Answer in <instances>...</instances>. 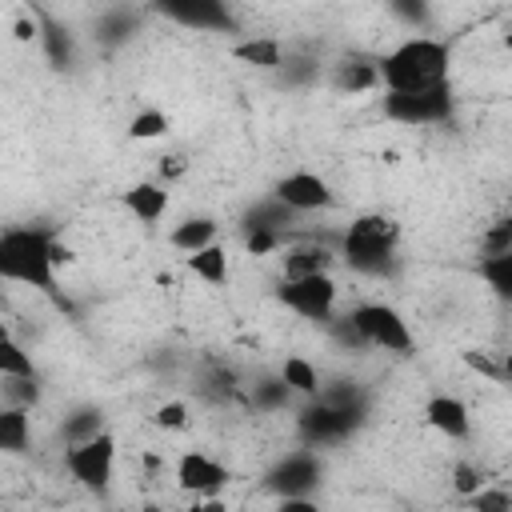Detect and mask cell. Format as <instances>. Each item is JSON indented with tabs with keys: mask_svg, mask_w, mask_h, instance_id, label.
<instances>
[{
	"mask_svg": "<svg viewBox=\"0 0 512 512\" xmlns=\"http://www.w3.org/2000/svg\"><path fill=\"white\" fill-rule=\"evenodd\" d=\"M396 244H400V224L384 212H364L356 216L340 240H336V256L360 272V276H392L396 272Z\"/></svg>",
	"mask_w": 512,
	"mask_h": 512,
	"instance_id": "3957f363",
	"label": "cell"
},
{
	"mask_svg": "<svg viewBox=\"0 0 512 512\" xmlns=\"http://www.w3.org/2000/svg\"><path fill=\"white\" fill-rule=\"evenodd\" d=\"M32 444V408L0 404V456H24Z\"/></svg>",
	"mask_w": 512,
	"mask_h": 512,
	"instance_id": "2e32d148",
	"label": "cell"
},
{
	"mask_svg": "<svg viewBox=\"0 0 512 512\" xmlns=\"http://www.w3.org/2000/svg\"><path fill=\"white\" fill-rule=\"evenodd\" d=\"M168 128H172V120H168L164 108H140L128 120V136L132 140H160V136H168Z\"/></svg>",
	"mask_w": 512,
	"mask_h": 512,
	"instance_id": "484cf974",
	"label": "cell"
},
{
	"mask_svg": "<svg viewBox=\"0 0 512 512\" xmlns=\"http://www.w3.org/2000/svg\"><path fill=\"white\" fill-rule=\"evenodd\" d=\"M172 472H176V484H180L184 492H192V496H216V492L228 484V468H224L216 456L200 452V448L180 452V460H176Z\"/></svg>",
	"mask_w": 512,
	"mask_h": 512,
	"instance_id": "4fadbf2b",
	"label": "cell"
},
{
	"mask_svg": "<svg viewBox=\"0 0 512 512\" xmlns=\"http://www.w3.org/2000/svg\"><path fill=\"white\" fill-rule=\"evenodd\" d=\"M276 300H280V308H288L300 320L328 324L336 316V304H340V284H336L332 272H312V276L280 280L276 284Z\"/></svg>",
	"mask_w": 512,
	"mask_h": 512,
	"instance_id": "5b68a950",
	"label": "cell"
},
{
	"mask_svg": "<svg viewBox=\"0 0 512 512\" xmlns=\"http://www.w3.org/2000/svg\"><path fill=\"white\" fill-rule=\"evenodd\" d=\"M284 248V232L272 228H244V252L248 256H272Z\"/></svg>",
	"mask_w": 512,
	"mask_h": 512,
	"instance_id": "4dcf8cb0",
	"label": "cell"
},
{
	"mask_svg": "<svg viewBox=\"0 0 512 512\" xmlns=\"http://www.w3.org/2000/svg\"><path fill=\"white\" fill-rule=\"evenodd\" d=\"M0 300H4V292H0Z\"/></svg>",
	"mask_w": 512,
	"mask_h": 512,
	"instance_id": "f35d334b",
	"label": "cell"
},
{
	"mask_svg": "<svg viewBox=\"0 0 512 512\" xmlns=\"http://www.w3.org/2000/svg\"><path fill=\"white\" fill-rule=\"evenodd\" d=\"M272 196H276L280 204H288L292 212H300V216L332 212V208L340 204V196L332 192V184H328L320 172H312V168H292V172H284V176L272 184Z\"/></svg>",
	"mask_w": 512,
	"mask_h": 512,
	"instance_id": "30bf717a",
	"label": "cell"
},
{
	"mask_svg": "<svg viewBox=\"0 0 512 512\" xmlns=\"http://www.w3.org/2000/svg\"><path fill=\"white\" fill-rule=\"evenodd\" d=\"M132 24H136V20H132L128 12H112V16L100 20V40H104V44H120V40L132 36Z\"/></svg>",
	"mask_w": 512,
	"mask_h": 512,
	"instance_id": "e575fe53",
	"label": "cell"
},
{
	"mask_svg": "<svg viewBox=\"0 0 512 512\" xmlns=\"http://www.w3.org/2000/svg\"><path fill=\"white\" fill-rule=\"evenodd\" d=\"M0 376H36V360L32 352L0 324Z\"/></svg>",
	"mask_w": 512,
	"mask_h": 512,
	"instance_id": "cb8c5ba5",
	"label": "cell"
},
{
	"mask_svg": "<svg viewBox=\"0 0 512 512\" xmlns=\"http://www.w3.org/2000/svg\"><path fill=\"white\" fill-rule=\"evenodd\" d=\"M164 468H168V464H164V456H160V452H144V472H148V480H160V476H164Z\"/></svg>",
	"mask_w": 512,
	"mask_h": 512,
	"instance_id": "74e56055",
	"label": "cell"
},
{
	"mask_svg": "<svg viewBox=\"0 0 512 512\" xmlns=\"http://www.w3.org/2000/svg\"><path fill=\"white\" fill-rule=\"evenodd\" d=\"M332 88H336L340 96H364V92L380 88L376 60H364V56L340 60V64H336V72H332Z\"/></svg>",
	"mask_w": 512,
	"mask_h": 512,
	"instance_id": "d6986e66",
	"label": "cell"
},
{
	"mask_svg": "<svg viewBox=\"0 0 512 512\" xmlns=\"http://www.w3.org/2000/svg\"><path fill=\"white\" fill-rule=\"evenodd\" d=\"M500 252H512V220L508 216L488 224V232L480 236V256H500Z\"/></svg>",
	"mask_w": 512,
	"mask_h": 512,
	"instance_id": "f546056e",
	"label": "cell"
},
{
	"mask_svg": "<svg viewBox=\"0 0 512 512\" xmlns=\"http://www.w3.org/2000/svg\"><path fill=\"white\" fill-rule=\"evenodd\" d=\"M64 472L88 492H108L116 476V436L104 428L88 440L64 444Z\"/></svg>",
	"mask_w": 512,
	"mask_h": 512,
	"instance_id": "8992f818",
	"label": "cell"
},
{
	"mask_svg": "<svg viewBox=\"0 0 512 512\" xmlns=\"http://www.w3.org/2000/svg\"><path fill=\"white\" fill-rule=\"evenodd\" d=\"M4 384V400L8 404H24V408H36L40 404V376H0Z\"/></svg>",
	"mask_w": 512,
	"mask_h": 512,
	"instance_id": "83f0119b",
	"label": "cell"
},
{
	"mask_svg": "<svg viewBox=\"0 0 512 512\" xmlns=\"http://www.w3.org/2000/svg\"><path fill=\"white\" fill-rule=\"evenodd\" d=\"M36 20H40V44L48 52V64L52 68H72V36H68V28L60 20H52V16H36Z\"/></svg>",
	"mask_w": 512,
	"mask_h": 512,
	"instance_id": "7402d4cb",
	"label": "cell"
},
{
	"mask_svg": "<svg viewBox=\"0 0 512 512\" xmlns=\"http://www.w3.org/2000/svg\"><path fill=\"white\" fill-rule=\"evenodd\" d=\"M228 52H232V60H240L248 68H260V72H276L284 64V44L276 36H244Z\"/></svg>",
	"mask_w": 512,
	"mask_h": 512,
	"instance_id": "ac0fdd59",
	"label": "cell"
},
{
	"mask_svg": "<svg viewBox=\"0 0 512 512\" xmlns=\"http://www.w3.org/2000/svg\"><path fill=\"white\" fill-rule=\"evenodd\" d=\"M360 420H364V412H356V408H332V404L308 396L296 408V436H300V444L320 452V448L344 444L360 428Z\"/></svg>",
	"mask_w": 512,
	"mask_h": 512,
	"instance_id": "52a82bcc",
	"label": "cell"
},
{
	"mask_svg": "<svg viewBox=\"0 0 512 512\" xmlns=\"http://www.w3.org/2000/svg\"><path fill=\"white\" fill-rule=\"evenodd\" d=\"M480 276H484V284H488L500 300H508V296H512V252L480 256Z\"/></svg>",
	"mask_w": 512,
	"mask_h": 512,
	"instance_id": "d4e9b609",
	"label": "cell"
},
{
	"mask_svg": "<svg viewBox=\"0 0 512 512\" xmlns=\"http://www.w3.org/2000/svg\"><path fill=\"white\" fill-rule=\"evenodd\" d=\"M452 68V44L428 32H412L400 44H392L384 56H376L380 88L384 92H424L448 80Z\"/></svg>",
	"mask_w": 512,
	"mask_h": 512,
	"instance_id": "7a4b0ae2",
	"label": "cell"
},
{
	"mask_svg": "<svg viewBox=\"0 0 512 512\" xmlns=\"http://www.w3.org/2000/svg\"><path fill=\"white\" fill-rule=\"evenodd\" d=\"M212 240H220V224L212 220V216H184L180 224H172V232H168V244L176 248V252H196V248H204V244H212Z\"/></svg>",
	"mask_w": 512,
	"mask_h": 512,
	"instance_id": "ffe728a7",
	"label": "cell"
},
{
	"mask_svg": "<svg viewBox=\"0 0 512 512\" xmlns=\"http://www.w3.org/2000/svg\"><path fill=\"white\" fill-rule=\"evenodd\" d=\"M468 508H476V512H512V492L508 488H476L468 500H464Z\"/></svg>",
	"mask_w": 512,
	"mask_h": 512,
	"instance_id": "d6a6232c",
	"label": "cell"
},
{
	"mask_svg": "<svg viewBox=\"0 0 512 512\" xmlns=\"http://www.w3.org/2000/svg\"><path fill=\"white\" fill-rule=\"evenodd\" d=\"M488 480H484V472L472 464V460H456L452 464V492L460 496V500H468L476 488H484Z\"/></svg>",
	"mask_w": 512,
	"mask_h": 512,
	"instance_id": "1f68e13d",
	"label": "cell"
},
{
	"mask_svg": "<svg viewBox=\"0 0 512 512\" xmlns=\"http://www.w3.org/2000/svg\"><path fill=\"white\" fill-rule=\"evenodd\" d=\"M336 240H320V236H300L288 248H280V280H296V276H312V272H332L336 268Z\"/></svg>",
	"mask_w": 512,
	"mask_h": 512,
	"instance_id": "7c38bea8",
	"label": "cell"
},
{
	"mask_svg": "<svg viewBox=\"0 0 512 512\" xmlns=\"http://www.w3.org/2000/svg\"><path fill=\"white\" fill-rule=\"evenodd\" d=\"M424 424H428L432 432H440L444 440H456V444H464V440L472 436V412H468V404H464L460 396H452V392H432V396L424 400Z\"/></svg>",
	"mask_w": 512,
	"mask_h": 512,
	"instance_id": "5bb4252c",
	"label": "cell"
},
{
	"mask_svg": "<svg viewBox=\"0 0 512 512\" xmlns=\"http://www.w3.org/2000/svg\"><path fill=\"white\" fill-rule=\"evenodd\" d=\"M56 232L40 224H12L0 228V284H20L40 296H48L56 308H64L60 296V268L52 260Z\"/></svg>",
	"mask_w": 512,
	"mask_h": 512,
	"instance_id": "6da1fadb",
	"label": "cell"
},
{
	"mask_svg": "<svg viewBox=\"0 0 512 512\" xmlns=\"http://www.w3.org/2000/svg\"><path fill=\"white\" fill-rule=\"evenodd\" d=\"M188 416H192V412H188L184 400H164V404L152 412V424L164 428V432H180V428L188 424Z\"/></svg>",
	"mask_w": 512,
	"mask_h": 512,
	"instance_id": "836d02e7",
	"label": "cell"
},
{
	"mask_svg": "<svg viewBox=\"0 0 512 512\" xmlns=\"http://www.w3.org/2000/svg\"><path fill=\"white\" fill-rule=\"evenodd\" d=\"M120 200H124V208H128V216H132L136 224L156 228V224L168 216L172 192H168V184H164V180H136Z\"/></svg>",
	"mask_w": 512,
	"mask_h": 512,
	"instance_id": "9a60e30c",
	"label": "cell"
},
{
	"mask_svg": "<svg viewBox=\"0 0 512 512\" xmlns=\"http://www.w3.org/2000/svg\"><path fill=\"white\" fill-rule=\"evenodd\" d=\"M276 376H280V380L288 384V392L300 396V400L316 396V388H320V368H316L308 356H284L280 368H276Z\"/></svg>",
	"mask_w": 512,
	"mask_h": 512,
	"instance_id": "44dd1931",
	"label": "cell"
},
{
	"mask_svg": "<svg viewBox=\"0 0 512 512\" xmlns=\"http://www.w3.org/2000/svg\"><path fill=\"white\" fill-rule=\"evenodd\" d=\"M344 316L352 320V328L364 336L368 348H380V352H392V356H408L416 348V336H412L404 312L384 304V300H360Z\"/></svg>",
	"mask_w": 512,
	"mask_h": 512,
	"instance_id": "277c9868",
	"label": "cell"
},
{
	"mask_svg": "<svg viewBox=\"0 0 512 512\" xmlns=\"http://www.w3.org/2000/svg\"><path fill=\"white\" fill-rule=\"evenodd\" d=\"M12 40H16V44H36V40H40V20H36V16H16Z\"/></svg>",
	"mask_w": 512,
	"mask_h": 512,
	"instance_id": "8d00e7d4",
	"label": "cell"
},
{
	"mask_svg": "<svg viewBox=\"0 0 512 512\" xmlns=\"http://www.w3.org/2000/svg\"><path fill=\"white\" fill-rule=\"evenodd\" d=\"M384 116L408 128H428V124H444L452 120V88L448 80L424 92H388L384 96Z\"/></svg>",
	"mask_w": 512,
	"mask_h": 512,
	"instance_id": "ba28073f",
	"label": "cell"
},
{
	"mask_svg": "<svg viewBox=\"0 0 512 512\" xmlns=\"http://www.w3.org/2000/svg\"><path fill=\"white\" fill-rule=\"evenodd\" d=\"M152 8L192 32H236L228 0H152Z\"/></svg>",
	"mask_w": 512,
	"mask_h": 512,
	"instance_id": "8fae6325",
	"label": "cell"
},
{
	"mask_svg": "<svg viewBox=\"0 0 512 512\" xmlns=\"http://www.w3.org/2000/svg\"><path fill=\"white\" fill-rule=\"evenodd\" d=\"M464 364H468L472 372H480V376L496 380V384H500V380L508 376V372H504V364H496V360H492L488 352H476V348H472V352H464Z\"/></svg>",
	"mask_w": 512,
	"mask_h": 512,
	"instance_id": "d590c367",
	"label": "cell"
},
{
	"mask_svg": "<svg viewBox=\"0 0 512 512\" xmlns=\"http://www.w3.org/2000/svg\"><path fill=\"white\" fill-rule=\"evenodd\" d=\"M288 400H292V392H288V384L280 376H260L252 384V404L260 412H280V408H288Z\"/></svg>",
	"mask_w": 512,
	"mask_h": 512,
	"instance_id": "4316f807",
	"label": "cell"
},
{
	"mask_svg": "<svg viewBox=\"0 0 512 512\" xmlns=\"http://www.w3.org/2000/svg\"><path fill=\"white\" fill-rule=\"evenodd\" d=\"M184 264H188V272H192L200 284H208V288H224V284H228V276H232L228 248H224L220 240H212V244H204V248L188 252V256H184Z\"/></svg>",
	"mask_w": 512,
	"mask_h": 512,
	"instance_id": "e0dca14e",
	"label": "cell"
},
{
	"mask_svg": "<svg viewBox=\"0 0 512 512\" xmlns=\"http://www.w3.org/2000/svg\"><path fill=\"white\" fill-rule=\"evenodd\" d=\"M96 432H104V412H100L96 404H80V408H72V412L60 420V440H64V444L88 440V436H96Z\"/></svg>",
	"mask_w": 512,
	"mask_h": 512,
	"instance_id": "603a6c76",
	"label": "cell"
},
{
	"mask_svg": "<svg viewBox=\"0 0 512 512\" xmlns=\"http://www.w3.org/2000/svg\"><path fill=\"white\" fill-rule=\"evenodd\" d=\"M320 480H324V464H320V452L308 448V444L284 452L268 468V476H264V484L276 492V500H292V496H308L312 500V492L320 488Z\"/></svg>",
	"mask_w": 512,
	"mask_h": 512,
	"instance_id": "9c48e42d",
	"label": "cell"
},
{
	"mask_svg": "<svg viewBox=\"0 0 512 512\" xmlns=\"http://www.w3.org/2000/svg\"><path fill=\"white\" fill-rule=\"evenodd\" d=\"M388 8L408 28H428L432 24V0H388Z\"/></svg>",
	"mask_w": 512,
	"mask_h": 512,
	"instance_id": "f1b7e54d",
	"label": "cell"
}]
</instances>
